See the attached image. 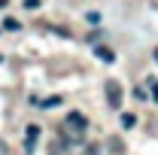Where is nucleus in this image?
<instances>
[{
  "label": "nucleus",
  "mask_w": 158,
  "mask_h": 155,
  "mask_svg": "<svg viewBox=\"0 0 158 155\" xmlns=\"http://www.w3.org/2000/svg\"><path fill=\"white\" fill-rule=\"evenodd\" d=\"M149 85H152V97L158 100V82H149Z\"/></svg>",
  "instance_id": "10"
},
{
  "label": "nucleus",
  "mask_w": 158,
  "mask_h": 155,
  "mask_svg": "<svg viewBox=\"0 0 158 155\" xmlns=\"http://www.w3.org/2000/svg\"><path fill=\"white\" fill-rule=\"evenodd\" d=\"M82 155H98V146H88V149H85Z\"/></svg>",
  "instance_id": "9"
},
{
  "label": "nucleus",
  "mask_w": 158,
  "mask_h": 155,
  "mask_svg": "<svg viewBox=\"0 0 158 155\" xmlns=\"http://www.w3.org/2000/svg\"><path fill=\"white\" fill-rule=\"evenodd\" d=\"M6 3H9V0H0V9H3V6H6Z\"/></svg>",
  "instance_id": "11"
},
{
  "label": "nucleus",
  "mask_w": 158,
  "mask_h": 155,
  "mask_svg": "<svg viewBox=\"0 0 158 155\" xmlns=\"http://www.w3.org/2000/svg\"><path fill=\"white\" fill-rule=\"evenodd\" d=\"M61 131H64V137H70V140H79V137L88 131V119L82 116V113H67Z\"/></svg>",
  "instance_id": "1"
},
{
  "label": "nucleus",
  "mask_w": 158,
  "mask_h": 155,
  "mask_svg": "<svg viewBox=\"0 0 158 155\" xmlns=\"http://www.w3.org/2000/svg\"><path fill=\"white\" fill-rule=\"evenodd\" d=\"M122 125H125V128H134V125H137V116H134V113H125V116H122Z\"/></svg>",
  "instance_id": "7"
},
{
  "label": "nucleus",
  "mask_w": 158,
  "mask_h": 155,
  "mask_svg": "<svg viewBox=\"0 0 158 155\" xmlns=\"http://www.w3.org/2000/svg\"><path fill=\"white\" fill-rule=\"evenodd\" d=\"M0 27H6V31H12V34H15V31H21V24L15 19H3V24H0Z\"/></svg>",
  "instance_id": "6"
},
{
  "label": "nucleus",
  "mask_w": 158,
  "mask_h": 155,
  "mask_svg": "<svg viewBox=\"0 0 158 155\" xmlns=\"http://www.w3.org/2000/svg\"><path fill=\"white\" fill-rule=\"evenodd\" d=\"M40 6V0H24V9H37Z\"/></svg>",
  "instance_id": "8"
},
{
  "label": "nucleus",
  "mask_w": 158,
  "mask_h": 155,
  "mask_svg": "<svg viewBox=\"0 0 158 155\" xmlns=\"http://www.w3.org/2000/svg\"><path fill=\"white\" fill-rule=\"evenodd\" d=\"M94 55H98V58L103 61V64H113V61H116L113 49H106V46H98V49H94Z\"/></svg>",
  "instance_id": "4"
},
{
  "label": "nucleus",
  "mask_w": 158,
  "mask_h": 155,
  "mask_svg": "<svg viewBox=\"0 0 158 155\" xmlns=\"http://www.w3.org/2000/svg\"><path fill=\"white\" fill-rule=\"evenodd\" d=\"M58 103H61L58 94H52V97H46V100H40V107H46V110H52V107H58Z\"/></svg>",
  "instance_id": "5"
},
{
  "label": "nucleus",
  "mask_w": 158,
  "mask_h": 155,
  "mask_svg": "<svg viewBox=\"0 0 158 155\" xmlns=\"http://www.w3.org/2000/svg\"><path fill=\"white\" fill-rule=\"evenodd\" d=\"M155 61H158V49H155Z\"/></svg>",
  "instance_id": "12"
},
{
  "label": "nucleus",
  "mask_w": 158,
  "mask_h": 155,
  "mask_svg": "<svg viewBox=\"0 0 158 155\" xmlns=\"http://www.w3.org/2000/svg\"><path fill=\"white\" fill-rule=\"evenodd\" d=\"M37 137H40V125H27V131H24V152H34Z\"/></svg>",
  "instance_id": "3"
},
{
  "label": "nucleus",
  "mask_w": 158,
  "mask_h": 155,
  "mask_svg": "<svg viewBox=\"0 0 158 155\" xmlns=\"http://www.w3.org/2000/svg\"><path fill=\"white\" fill-rule=\"evenodd\" d=\"M103 88H106V103H110L113 110H118V107H122V85H118L116 79H106Z\"/></svg>",
  "instance_id": "2"
}]
</instances>
